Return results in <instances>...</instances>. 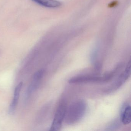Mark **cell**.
I'll list each match as a JSON object with an SVG mask.
<instances>
[{
  "instance_id": "277c9868",
  "label": "cell",
  "mask_w": 131,
  "mask_h": 131,
  "mask_svg": "<svg viewBox=\"0 0 131 131\" xmlns=\"http://www.w3.org/2000/svg\"><path fill=\"white\" fill-rule=\"evenodd\" d=\"M44 70L40 69L35 73L32 79L26 93V99H28L35 92L38 88L40 83L43 76Z\"/></svg>"
},
{
  "instance_id": "3957f363",
  "label": "cell",
  "mask_w": 131,
  "mask_h": 131,
  "mask_svg": "<svg viewBox=\"0 0 131 131\" xmlns=\"http://www.w3.org/2000/svg\"><path fill=\"white\" fill-rule=\"evenodd\" d=\"M130 68L131 62L129 61L125 70L119 75L117 80L105 90V92L106 93L112 92L121 87L130 77Z\"/></svg>"
},
{
  "instance_id": "8992f818",
  "label": "cell",
  "mask_w": 131,
  "mask_h": 131,
  "mask_svg": "<svg viewBox=\"0 0 131 131\" xmlns=\"http://www.w3.org/2000/svg\"><path fill=\"white\" fill-rule=\"evenodd\" d=\"M23 86V83L20 82L14 90L13 98L12 100L9 110V113L10 115H13L15 112L17 106L18 104Z\"/></svg>"
},
{
  "instance_id": "9c48e42d",
  "label": "cell",
  "mask_w": 131,
  "mask_h": 131,
  "mask_svg": "<svg viewBox=\"0 0 131 131\" xmlns=\"http://www.w3.org/2000/svg\"><path fill=\"white\" fill-rule=\"evenodd\" d=\"M121 121L118 119H116L110 123L106 128V130L108 131H114L119 128L121 126Z\"/></svg>"
},
{
  "instance_id": "7a4b0ae2",
  "label": "cell",
  "mask_w": 131,
  "mask_h": 131,
  "mask_svg": "<svg viewBox=\"0 0 131 131\" xmlns=\"http://www.w3.org/2000/svg\"><path fill=\"white\" fill-rule=\"evenodd\" d=\"M67 105L65 101H62L58 106L50 130L59 131L61 128L63 120L65 119L67 110Z\"/></svg>"
},
{
  "instance_id": "6da1fadb",
  "label": "cell",
  "mask_w": 131,
  "mask_h": 131,
  "mask_svg": "<svg viewBox=\"0 0 131 131\" xmlns=\"http://www.w3.org/2000/svg\"><path fill=\"white\" fill-rule=\"evenodd\" d=\"M87 108L86 103L79 100L72 103L67 108L65 119L68 125H73L81 120L84 116Z\"/></svg>"
},
{
  "instance_id": "ba28073f",
  "label": "cell",
  "mask_w": 131,
  "mask_h": 131,
  "mask_svg": "<svg viewBox=\"0 0 131 131\" xmlns=\"http://www.w3.org/2000/svg\"><path fill=\"white\" fill-rule=\"evenodd\" d=\"M36 3L48 8H57L61 6V2L57 0H32Z\"/></svg>"
},
{
  "instance_id": "52a82bcc",
  "label": "cell",
  "mask_w": 131,
  "mask_h": 131,
  "mask_svg": "<svg viewBox=\"0 0 131 131\" xmlns=\"http://www.w3.org/2000/svg\"><path fill=\"white\" fill-rule=\"evenodd\" d=\"M120 120L124 125H128L131 122V106L129 105H124L121 110Z\"/></svg>"
},
{
  "instance_id": "5b68a950",
  "label": "cell",
  "mask_w": 131,
  "mask_h": 131,
  "mask_svg": "<svg viewBox=\"0 0 131 131\" xmlns=\"http://www.w3.org/2000/svg\"><path fill=\"white\" fill-rule=\"evenodd\" d=\"M70 83H104L103 77L93 75H81L72 77L69 80Z\"/></svg>"
}]
</instances>
